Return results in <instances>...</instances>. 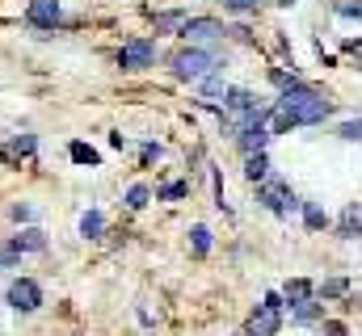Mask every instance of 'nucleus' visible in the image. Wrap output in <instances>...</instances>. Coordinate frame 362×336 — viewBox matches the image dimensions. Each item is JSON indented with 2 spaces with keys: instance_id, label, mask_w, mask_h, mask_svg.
I'll list each match as a JSON object with an SVG mask.
<instances>
[{
  "instance_id": "1",
  "label": "nucleus",
  "mask_w": 362,
  "mask_h": 336,
  "mask_svg": "<svg viewBox=\"0 0 362 336\" xmlns=\"http://www.w3.org/2000/svg\"><path fill=\"white\" fill-rule=\"evenodd\" d=\"M333 114V101H325L312 84L295 80L291 88H282V97L274 101V114H270V135H286L295 126H316Z\"/></svg>"
},
{
  "instance_id": "2",
  "label": "nucleus",
  "mask_w": 362,
  "mask_h": 336,
  "mask_svg": "<svg viewBox=\"0 0 362 336\" xmlns=\"http://www.w3.org/2000/svg\"><path fill=\"white\" fill-rule=\"evenodd\" d=\"M219 68H223V59L215 51H206V47H185V51L173 55V76L177 80H202V76H211Z\"/></svg>"
},
{
  "instance_id": "3",
  "label": "nucleus",
  "mask_w": 362,
  "mask_h": 336,
  "mask_svg": "<svg viewBox=\"0 0 362 336\" xmlns=\"http://www.w3.org/2000/svg\"><path fill=\"white\" fill-rule=\"evenodd\" d=\"M257 202H262L266 210H274L278 219H286L291 210H299V206H303V202L291 193V185H286L282 176H274V172L266 176V181H262V185H257Z\"/></svg>"
},
{
  "instance_id": "4",
  "label": "nucleus",
  "mask_w": 362,
  "mask_h": 336,
  "mask_svg": "<svg viewBox=\"0 0 362 336\" xmlns=\"http://www.w3.org/2000/svg\"><path fill=\"white\" fill-rule=\"evenodd\" d=\"M282 294L278 290H270L262 303H257V311L249 316V328H245V336H278V328H282Z\"/></svg>"
},
{
  "instance_id": "5",
  "label": "nucleus",
  "mask_w": 362,
  "mask_h": 336,
  "mask_svg": "<svg viewBox=\"0 0 362 336\" xmlns=\"http://www.w3.org/2000/svg\"><path fill=\"white\" fill-rule=\"evenodd\" d=\"M4 303H8L13 311L30 316V311H38V307H42V286H38L34 277H13V282H8V290H4Z\"/></svg>"
},
{
  "instance_id": "6",
  "label": "nucleus",
  "mask_w": 362,
  "mask_h": 336,
  "mask_svg": "<svg viewBox=\"0 0 362 336\" xmlns=\"http://www.w3.org/2000/svg\"><path fill=\"white\" fill-rule=\"evenodd\" d=\"M152 64H156V42H148V38L122 42V51H118V68H122V72H144V68H152Z\"/></svg>"
},
{
  "instance_id": "7",
  "label": "nucleus",
  "mask_w": 362,
  "mask_h": 336,
  "mask_svg": "<svg viewBox=\"0 0 362 336\" xmlns=\"http://www.w3.org/2000/svg\"><path fill=\"white\" fill-rule=\"evenodd\" d=\"M228 30H223V21H215V17H185V25H181V38L185 42H219Z\"/></svg>"
},
{
  "instance_id": "8",
  "label": "nucleus",
  "mask_w": 362,
  "mask_h": 336,
  "mask_svg": "<svg viewBox=\"0 0 362 336\" xmlns=\"http://www.w3.org/2000/svg\"><path fill=\"white\" fill-rule=\"evenodd\" d=\"M25 21H30L34 30H55V25L64 21V13H59V0H30V8H25Z\"/></svg>"
},
{
  "instance_id": "9",
  "label": "nucleus",
  "mask_w": 362,
  "mask_h": 336,
  "mask_svg": "<svg viewBox=\"0 0 362 336\" xmlns=\"http://www.w3.org/2000/svg\"><path fill=\"white\" fill-rule=\"evenodd\" d=\"M270 126H245L240 135H236V143H240V152L245 156H257V152H266V143H270Z\"/></svg>"
},
{
  "instance_id": "10",
  "label": "nucleus",
  "mask_w": 362,
  "mask_h": 336,
  "mask_svg": "<svg viewBox=\"0 0 362 336\" xmlns=\"http://www.w3.org/2000/svg\"><path fill=\"white\" fill-rule=\"evenodd\" d=\"M337 236H341V240H358L362 236V206L358 202H350V206L341 210V219H337Z\"/></svg>"
},
{
  "instance_id": "11",
  "label": "nucleus",
  "mask_w": 362,
  "mask_h": 336,
  "mask_svg": "<svg viewBox=\"0 0 362 336\" xmlns=\"http://www.w3.org/2000/svg\"><path fill=\"white\" fill-rule=\"evenodd\" d=\"M13 248L21 252V256H25V252H42L47 248V232H42V227H25V232L13 236Z\"/></svg>"
},
{
  "instance_id": "12",
  "label": "nucleus",
  "mask_w": 362,
  "mask_h": 336,
  "mask_svg": "<svg viewBox=\"0 0 362 336\" xmlns=\"http://www.w3.org/2000/svg\"><path fill=\"white\" fill-rule=\"evenodd\" d=\"M312 294H316V286H312L308 277H295V282H286V286H282V303H291V307L308 303Z\"/></svg>"
},
{
  "instance_id": "13",
  "label": "nucleus",
  "mask_w": 362,
  "mask_h": 336,
  "mask_svg": "<svg viewBox=\"0 0 362 336\" xmlns=\"http://www.w3.org/2000/svg\"><path fill=\"white\" fill-rule=\"evenodd\" d=\"M34 152H38V139H34V135H17L0 156H4V160H21V156H34Z\"/></svg>"
},
{
  "instance_id": "14",
  "label": "nucleus",
  "mask_w": 362,
  "mask_h": 336,
  "mask_svg": "<svg viewBox=\"0 0 362 336\" xmlns=\"http://www.w3.org/2000/svg\"><path fill=\"white\" fill-rule=\"evenodd\" d=\"M299 210H303V227H308V232H325V227H329V215H325L320 202H303Z\"/></svg>"
},
{
  "instance_id": "15",
  "label": "nucleus",
  "mask_w": 362,
  "mask_h": 336,
  "mask_svg": "<svg viewBox=\"0 0 362 336\" xmlns=\"http://www.w3.org/2000/svg\"><path fill=\"white\" fill-rule=\"evenodd\" d=\"M320 316H325V303H316V299H308V303L291 307V324H316Z\"/></svg>"
},
{
  "instance_id": "16",
  "label": "nucleus",
  "mask_w": 362,
  "mask_h": 336,
  "mask_svg": "<svg viewBox=\"0 0 362 336\" xmlns=\"http://www.w3.org/2000/svg\"><path fill=\"white\" fill-rule=\"evenodd\" d=\"M152 21H156V34H181V25H185V8H169V13H156Z\"/></svg>"
},
{
  "instance_id": "17",
  "label": "nucleus",
  "mask_w": 362,
  "mask_h": 336,
  "mask_svg": "<svg viewBox=\"0 0 362 336\" xmlns=\"http://www.w3.org/2000/svg\"><path fill=\"white\" fill-rule=\"evenodd\" d=\"M245 176H249L253 185H262V181L270 176V156H266V152H257V156H245Z\"/></svg>"
},
{
  "instance_id": "18",
  "label": "nucleus",
  "mask_w": 362,
  "mask_h": 336,
  "mask_svg": "<svg viewBox=\"0 0 362 336\" xmlns=\"http://www.w3.org/2000/svg\"><path fill=\"white\" fill-rule=\"evenodd\" d=\"M68 156H72V164H89V168L101 164V152L89 148V143H81V139H72V143H68Z\"/></svg>"
},
{
  "instance_id": "19",
  "label": "nucleus",
  "mask_w": 362,
  "mask_h": 336,
  "mask_svg": "<svg viewBox=\"0 0 362 336\" xmlns=\"http://www.w3.org/2000/svg\"><path fill=\"white\" fill-rule=\"evenodd\" d=\"M101 232H105V215L101 210H85L81 215V236L85 240H101Z\"/></svg>"
},
{
  "instance_id": "20",
  "label": "nucleus",
  "mask_w": 362,
  "mask_h": 336,
  "mask_svg": "<svg viewBox=\"0 0 362 336\" xmlns=\"http://www.w3.org/2000/svg\"><path fill=\"white\" fill-rule=\"evenodd\" d=\"M185 193H189V185H185V181H169V185H160V189H156V202H181Z\"/></svg>"
},
{
  "instance_id": "21",
  "label": "nucleus",
  "mask_w": 362,
  "mask_h": 336,
  "mask_svg": "<svg viewBox=\"0 0 362 336\" xmlns=\"http://www.w3.org/2000/svg\"><path fill=\"white\" fill-rule=\"evenodd\" d=\"M148 198H152V189H148V185H131V189H127V206H131V210H144V206H148Z\"/></svg>"
},
{
  "instance_id": "22",
  "label": "nucleus",
  "mask_w": 362,
  "mask_h": 336,
  "mask_svg": "<svg viewBox=\"0 0 362 336\" xmlns=\"http://www.w3.org/2000/svg\"><path fill=\"white\" fill-rule=\"evenodd\" d=\"M202 97H223V92H228V84H223V76H219V72H211V76H202Z\"/></svg>"
},
{
  "instance_id": "23",
  "label": "nucleus",
  "mask_w": 362,
  "mask_h": 336,
  "mask_svg": "<svg viewBox=\"0 0 362 336\" xmlns=\"http://www.w3.org/2000/svg\"><path fill=\"white\" fill-rule=\"evenodd\" d=\"M8 219H13V223H30V227H34L38 210H34V206H25V202H17V206H8Z\"/></svg>"
},
{
  "instance_id": "24",
  "label": "nucleus",
  "mask_w": 362,
  "mask_h": 336,
  "mask_svg": "<svg viewBox=\"0 0 362 336\" xmlns=\"http://www.w3.org/2000/svg\"><path fill=\"white\" fill-rule=\"evenodd\" d=\"M346 290H350V282H346V277H329V282L320 286V299H341Z\"/></svg>"
},
{
  "instance_id": "25",
  "label": "nucleus",
  "mask_w": 362,
  "mask_h": 336,
  "mask_svg": "<svg viewBox=\"0 0 362 336\" xmlns=\"http://www.w3.org/2000/svg\"><path fill=\"white\" fill-rule=\"evenodd\" d=\"M337 135H341L346 143H362V118H350V122H341V126H337Z\"/></svg>"
},
{
  "instance_id": "26",
  "label": "nucleus",
  "mask_w": 362,
  "mask_h": 336,
  "mask_svg": "<svg viewBox=\"0 0 362 336\" xmlns=\"http://www.w3.org/2000/svg\"><path fill=\"white\" fill-rule=\"evenodd\" d=\"M189 236H194V256H206L211 252V227H194Z\"/></svg>"
},
{
  "instance_id": "27",
  "label": "nucleus",
  "mask_w": 362,
  "mask_h": 336,
  "mask_svg": "<svg viewBox=\"0 0 362 336\" xmlns=\"http://www.w3.org/2000/svg\"><path fill=\"white\" fill-rule=\"evenodd\" d=\"M17 265H21V252L13 248V240L0 244V269H17Z\"/></svg>"
},
{
  "instance_id": "28",
  "label": "nucleus",
  "mask_w": 362,
  "mask_h": 336,
  "mask_svg": "<svg viewBox=\"0 0 362 336\" xmlns=\"http://www.w3.org/2000/svg\"><path fill=\"white\" fill-rule=\"evenodd\" d=\"M223 4H228L232 13H253V8H257L262 0H223Z\"/></svg>"
},
{
  "instance_id": "29",
  "label": "nucleus",
  "mask_w": 362,
  "mask_h": 336,
  "mask_svg": "<svg viewBox=\"0 0 362 336\" xmlns=\"http://www.w3.org/2000/svg\"><path fill=\"white\" fill-rule=\"evenodd\" d=\"M139 156H144V164L160 160V143H144V148H139Z\"/></svg>"
},
{
  "instance_id": "30",
  "label": "nucleus",
  "mask_w": 362,
  "mask_h": 336,
  "mask_svg": "<svg viewBox=\"0 0 362 336\" xmlns=\"http://www.w3.org/2000/svg\"><path fill=\"white\" fill-rule=\"evenodd\" d=\"M320 336H346V324H341V320H329V324L320 328Z\"/></svg>"
},
{
  "instance_id": "31",
  "label": "nucleus",
  "mask_w": 362,
  "mask_h": 336,
  "mask_svg": "<svg viewBox=\"0 0 362 336\" xmlns=\"http://www.w3.org/2000/svg\"><path fill=\"white\" fill-rule=\"evenodd\" d=\"M341 17H362V4H337Z\"/></svg>"
}]
</instances>
